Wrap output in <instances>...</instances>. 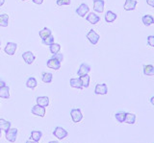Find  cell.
I'll use <instances>...</instances> for the list:
<instances>
[{
    "label": "cell",
    "mask_w": 154,
    "mask_h": 143,
    "mask_svg": "<svg viewBox=\"0 0 154 143\" xmlns=\"http://www.w3.org/2000/svg\"><path fill=\"white\" fill-rule=\"evenodd\" d=\"M70 116L72 121L74 123H79L83 119V114H82L80 109H73L70 111Z\"/></svg>",
    "instance_id": "1"
},
{
    "label": "cell",
    "mask_w": 154,
    "mask_h": 143,
    "mask_svg": "<svg viewBox=\"0 0 154 143\" xmlns=\"http://www.w3.org/2000/svg\"><path fill=\"white\" fill-rule=\"evenodd\" d=\"M87 39L89 40V41L91 42V44L95 45V44H97L100 37L94 30H90V32L87 34Z\"/></svg>",
    "instance_id": "2"
},
{
    "label": "cell",
    "mask_w": 154,
    "mask_h": 143,
    "mask_svg": "<svg viewBox=\"0 0 154 143\" xmlns=\"http://www.w3.org/2000/svg\"><path fill=\"white\" fill-rule=\"evenodd\" d=\"M53 135H54V136H56L57 138H59V139H64L65 137L67 136V132L65 130L64 128L62 127H57L54 131H53Z\"/></svg>",
    "instance_id": "3"
},
{
    "label": "cell",
    "mask_w": 154,
    "mask_h": 143,
    "mask_svg": "<svg viewBox=\"0 0 154 143\" xmlns=\"http://www.w3.org/2000/svg\"><path fill=\"white\" fill-rule=\"evenodd\" d=\"M47 67H49L51 69H54V70H59L61 67V61L59 60H57L55 58H51L47 61Z\"/></svg>",
    "instance_id": "4"
},
{
    "label": "cell",
    "mask_w": 154,
    "mask_h": 143,
    "mask_svg": "<svg viewBox=\"0 0 154 143\" xmlns=\"http://www.w3.org/2000/svg\"><path fill=\"white\" fill-rule=\"evenodd\" d=\"M89 11H90V8H89V6L87 5V4H85V3H82L81 5L76 9V13L79 16H81V17H84L87 13H89Z\"/></svg>",
    "instance_id": "5"
},
{
    "label": "cell",
    "mask_w": 154,
    "mask_h": 143,
    "mask_svg": "<svg viewBox=\"0 0 154 143\" xmlns=\"http://www.w3.org/2000/svg\"><path fill=\"white\" fill-rule=\"evenodd\" d=\"M17 129L16 128L10 129L9 131L6 132V139L10 142H14L17 139Z\"/></svg>",
    "instance_id": "6"
},
{
    "label": "cell",
    "mask_w": 154,
    "mask_h": 143,
    "mask_svg": "<svg viewBox=\"0 0 154 143\" xmlns=\"http://www.w3.org/2000/svg\"><path fill=\"white\" fill-rule=\"evenodd\" d=\"M22 58L27 64H32L34 63V61L36 60V56L31 51H27L22 54Z\"/></svg>",
    "instance_id": "7"
},
{
    "label": "cell",
    "mask_w": 154,
    "mask_h": 143,
    "mask_svg": "<svg viewBox=\"0 0 154 143\" xmlns=\"http://www.w3.org/2000/svg\"><path fill=\"white\" fill-rule=\"evenodd\" d=\"M31 112L34 115H38V116H41V117H43L45 115V108L38 106V105L34 106L31 109Z\"/></svg>",
    "instance_id": "8"
},
{
    "label": "cell",
    "mask_w": 154,
    "mask_h": 143,
    "mask_svg": "<svg viewBox=\"0 0 154 143\" xmlns=\"http://www.w3.org/2000/svg\"><path fill=\"white\" fill-rule=\"evenodd\" d=\"M94 93L99 94V95H105L108 93V88L106 84H98L95 85L94 88Z\"/></svg>",
    "instance_id": "9"
},
{
    "label": "cell",
    "mask_w": 154,
    "mask_h": 143,
    "mask_svg": "<svg viewBox=\"0 0 154 143\" xmlns=\"http://www.w3.org/2000/svg\"><path fill=\"white\" fill-rule=\"evenodd\" d=\"M17 47V43H14V42H8V43L6 44V46H5L4 51L6 54L12 56L16 53Z\"/></svg>",
    "instance_id": "10"
},
{
    "label": "cell",
    "mask_w": 154,
    "mask_h": 143,
    "mask_svg": "<svg viewBox=\"0 0 154 143\" xmlns=\"http://www.w3.org/2000/svg\"><path fill=\"white\" fill-rule=\"evenodd\" d=\"M104 5H105L104 0H94V10L96 13H103Z\"/></svg>",
    "instance_id": "11"
},
{
    "label": "cell",
    "mask_w": 154,
    "mask_h": 143,
    "mask_svg": "<svg viewBox=\"0 0 154 143\" xmlns=\"http://www.w3.org/2000/svg\"><path fill=\"white\" fill-rule=\"evenodd\" d=\"M138 1L137 0H125L124 4V10L125 11H133L137 6Z\"/></svg>",
    "instance_id": "12"
},
{
    "label": "cell",
    "mask_w": 154,
    "mask_h": 143,
    "mask_svg": "<svg viewBox=\"0 0 154 143\" xmlns=\"http://www.w3.org/2000/svg\"><path fill=\"white\" fill-rule=\"evenodd\" d=\"M86 19H87V21H88V22H90L91 24H96V23L99 22L100 17H99V16H97L94 13H90L89 15L87 16Z\"/></svg>",
    "instance_id": "13"
},
{
    "label": "cell",
    "mask_w": 154,
    "mask_h": 143,
    "mask_svg": "<svg viewBox=\"0 0 154 143\" xmlns=\"http://www.w3.org/2000/svg\"><path fill=\"white\" fill-rule=\"evenodd\" d=\"M91 71V66L89 64H82L80 65V67L78 69V71H77V74H78V76H84V75H87L89 72Z\"/></svg>",
    "instance_id": "14"
},
{
    "label": "cell",
    "mask_w": 154,
    "mask_h": 143,
    "mask_svg": "<svg viewBox=\"0 0 154 143\" xmlns=\"http://www.w3.org/2000/svg\"><path fill=\"white\" fill-rule=\"evenodd\" d=\"M37 105L43 108H46L49 105V98L46 96H41L37 98Z\"/></svg>",
    "instance_id": "15"
},
{
    "label": "cell",
    "mask_w": 154,
    "mask_h": 143,
    "mask_svg": "<svg viewBox=\"0 0 154 143\" xmlns=\"http://www.w3.org/2000/svg\"><path fill=\"white\" fill-rule=\"evenodd\" d=\"M10 129H11V122L5 120V119L0 118V130L4 131L5 133H6L7 131L10 130Z\"/></svg>",
    "instance_id": "16"
},
{
    "label": "cell",
    "mask_w": 154,
    "mask_h": 143,
    "mask_svg": "<svg viewBox=\"0 0 154 143\" xmlns=\"http://www.w3.org/2000/svg\"><path fill=\"white\" fill-rule=\"evenodd\" d=\"M117 19V15L112 11H108L105 15V21L108 23H112Z\"/></svg>",
    "instance_id": "17"
},
{
    "label": "cell",
    "mask_w": 154,
    "mask_h": 143,
    "mask_svg": "<svg viewBox=\"0 0 154 143\" xmlns=\"http://www.w3.org/2000/svg\"><path fill=\"white\" fill-rule=\"evenodd\" d=\"M142 21L146 26H150L151 24L154 23V17L150 15H146V16H143Z\"/></svg>",
    "instance_id": "18"
},
{
    "label": "cell",
    "mask_w": 154,
    "mask_h": 143,
    "mask_svg": "<svg viewBox=\"0 0 154 143\" xmlns=\"http://www.w3.org/2000/svg\"><path fill=\"white\" fill-rule=\"evenodd\" d=\"M0 97L4 98V99H8L10 98V88L7 85L0 88Z\"/></svg>",
    "instance_id": "19"
},
{
    "label": "cell",
    "mask_w": 154,
    "mask_h": 143,
    "mask_svg": "<svg viewBox=\"0 0 154 143\" xmlns=\"http://www.w3.org/2000/svg\"><path fill=\"white\" fill-rule=\"evenodd\" d=\"M143 74L146 76H153L154 75V66L151 64H147L143 66Z\"/></svg>",
    "instance_id": "20"
},
{
    "label": "cell",
    "mask_w": 154,
    "mask_h": 143,
    "mask_svg": "<svg viewBox=\"0 0 154 143\" xmlns=\"http://www.w3.org/2000/svg\"><path fill=\"white\" fill-rule=\"evenodd\" d=\"M69 84H70L71 87L74 88H79V89L83 88V85H82L80 79H70Z\"/></svg>",
    "instance_id": "21"
},
{
    "label": "cell",
    "mask_w": 154,
    "mask_h": 143,
    "mask_svg": "<svg viewBox=\"0 0 154 143\" xmlns=\"http://www.w3.org/2000/svg\"><path fill=\"white\" fill-rule=\"evenodd\" d=\"M135 121H136V115H135L134 113L126 112V116H125L124 123H127V124H134Z\"/></svg>",
    "instance_id": "22"
},
{
    "label": "cell",
    "mask_w": 154,
    "mask_h": 143,
    "mask_svg": "<svg viewBox=\"0 0 154 143\" xmlns=\"http://www.w3.org/2000/svg\"><path fill=\"white\" fill-rule=\"evenodd\" d=\"M42 136V133L41 131H32L31 133V139L34 141L38 142Z\"/></svg>",
    "instance_id": "23"
},
{
    "label": "cell",
    "mask_w": 154,
    "mask_h": 143,
    "mask_svg": "<svg viewBox=\"0 0 154 143\" xmlns=\"http://www.w3.org/2000/svg\"><path fill=\"white\" fill-rule=\"evenodd\" d=\"M38 35H40V37H42V40H45V39H46L47 37H49V36L52 35V32H51L50 29H48V28L45 27V28H43L42 30L40 31V33H38Z\"/></svg>",
    "instance_id": "24"
},
{
    "label": "cell",
    "mask_w": 154,
    "mask_h": 143,
    "mask_svg": "<svg viewBox=\"0 0 154 143\" xmlns=\"http://www.w3.org/2000/svg\"><path fill=\"white\" fill-rule=\"evenodd\" d=\"M9 21V16L6 13H2L0 15V26L1 27H7Z\"/></svg>",
    "instance_id": "25"
},
{
    "label": "cell",
    "mask_w": 154,
    "mask_h": 143,
    "mask_svg": "<svg viewBox=\"0 0 154 143\" xmlns=\"http://www.w3.org/2000/svg\"><path fill=\"white\" fill-rule=\"evenodd\" d=\"M79 79L81 81L83 88H89V85H90V76L88 74L84 75V76H80Z\"/></svg>",
    "instance_id": "26"
},
{
    "label": "cell",
    "mask_w": 154,
    "mask_h": 143,
    "mask_svg": "<svg viewBox=\"0 0 154 143\" xmlns=\"http://www.w3.org/2000/svg\"><path fill=\"white\" fill-rule=\"evenodd\" d=\"M26 87L29 88H35L37 87V80L36 78H34V77H30L28 80H27V82H26Z\"/></svg>",
    "instance_id": "27"
},
{
    "label": "cell",
    "mask_w": 154,
    "mask_h": 143,
    "mask_svg": "<svg viewBox=\"0 0 154 143\" xmlns=\"http://www.w3.org/2000/svg\"><path fill=\"white\" fill-rule=\"evenodd\" d=\"M125 116H126V112H119L115 114L116 119H117V121H119V123H124Z\"/></svg>",
    "instance_id": "28"
},
{
    "label": "cell",
    "mask_w": 154,
    "mask_h": 143,
    "mask_svg": "<svg viewBox=\"0 0 154 143\" xmlns=\"http://www.w3.org/2000/svg\"><path fill=\"white\" fill-rule=\"evenodd\" d=\"M52 79H53V75L51 73H48V72L42 73V82H45V83H51Z\"/></svg>",
    "instance_id": "29"
},
{
    "label": "cell",
    "mask_w": 154,
    "mask_h": 143,
    "mask_svg": "<svg viewBox=\"0 0 154 143\" xmlns=\"http://www.w3.org/2000/svg\"><path fill=\"white\" fill-rule=\"evenodd\" d=\"M49 49H50L51 54H53V55L58 54V53H59L60 49H61V45L58 44V43H52L50 45V48Z\"/></svg>",
    "instance_id": "30"
},
{
    "label": "cell",
    "mask_w": 154,
    "mask_h": 143,
    "mask_svg": "<svg viewBox=\"0 0 154 143\" xmlns=\"http://www.w3.org/2000/svg\"><path fill=\"white\" fill-rule=\"evenodd\" d=\"M42 43H43V44H45V45L50 46L52 43H54V37H53L52 35L49 36V37H47L46 39L42 40Z\"/></svg>",
    "instance_id": "31"
},
{
    "label": "cell",
    "mask_w": 154,
    "mask_h": 143,
    "mask_svg": "<svg viewBox=\"0 0 154 143\" xmlns=\"http://www.w3.org/2000/svg\"><path fill=\"white\" fill-rule=\"evenodd\" d=\"M58 6H64V5H70L71 0H57L56 1Z\"/></svg>",
    "instance_id": "32"
},
{
    "label": "cell",
    "mask_w": 154,
    "mask_h": 143,
    "mask_svg": "<svg viewBox=\"0 0 154 143\" xmlns=\"http://www.w3.org/2000/svg\"><path fill=\"white\" fill-rule=\"evenodd\" d=\"M147 43L149 46L154 47V36H148L147 37Z\"/></svg>",
    "instance_id": "33"
},
{
    "label": "cell",
    "mask_w": 154,
    "mask_h": 143,
    "mask_svg": "<svg viewBox=\"0 0 154 143\" xmlns=\"http://www.w3.org/2000/svg\"><path fill=\"white\" fill-rule=\"evenodd\" d=\"M52 58H55L57 60H59L60 61H63V59H64V56H63V54H55L53 55Z\"/></svg>",
    "instance_id": "34"
},
{
    "label": "cell",
    "mask_w": 154,
    "mask_h": 143,
    "mask_svg": "<svg viewBox=\"0 0 154 143\" xmlns=\"http://www.w3.org/2000/svg\"><path fill=\"white\" fill-rule=\"evenodd\" d=\"M146 3H147V5L154 8V0H146Z\"/></svg>",
    "instance_id": "35"
},
{
    "label": "cell",
    "mask_w": 154,
    "mask_h": 143,
    "mask_svg": "<svg viewBox=\"0 0 154 143\" xmlns=\"http://www.w3.org/2000/svg\"><path fill=\"white\" fill-rule=\"evenodd\" d=\"M33 2H34V3H36V4H38V5H41V4H42L43 0H33Z\"/></svg>",
    "instance_id": "36"
},
{
    "label": "cell",
    "mask_w": 154,
    "mask_h": 143,
    "mask_svg": "<svg viewBox=\"0 0 154 143\" xmlns=\"http://www.w3.org/2000/svg\"><path fill=\"white\" fill-rule=\"evenodd\" d=\"M5 85H6V83H5L3 80L0 79V88H3V87H5Z\"/></svg>",
    "instance_id": "37"
},
{
    "label": "cell",
    "mask_w": 154,
    "mask_h": 143,
    "mask_svg": "<svg viewBox=\"0 0 154 143\" xmlns=\"http://www.w3.org/2000/svg\"><path fill=\"white\" fill-rule=\"evenodd\" d=\"M26 143H38V142L34 141V140H27V141H26Z\"/></svg>",
    "instance_id": "38"
},
{
    "label": "cell",
    "mask_w": 154,
    "mask_h": 143,
    "mask_svg": "<svg viewBox=\"0 0 154 143\" xmlns=\"http://www.w3.org/2000/svg\"><path fill=\"white\" fill-rule=\"evenodd\" d=\"M4 3H5V0H0V7L3 6V5H4Z\"/></svg>",
    "instance_id": "39"
},
{
    "label": "cell",
    "mask_w": 154,
    "mask_h": 143,
    "mask_svg": "<svg viewBox=\"0 0 154 143\" xmlns=\"http://www.w3.org/2000/svg\"><path fill=\"white\" fill-rule=\"evenodd\" d=\"M150 103H151V104L153 105V106H154V96L150 98Z\"/></svg>",
    "instance_id": "40"
},
{
    "label": "cell",
    "mask_w": 154,
    "mask_h": 143,
    "mask_svg": "<svg viewBox=\"0 0 154 143\" xmlns=\"http://www.w3.org/2000/svg\"><path fill=\"white\" fill-rule=\"evenodd\" d=\"M49 143H58L57 141H49Z\"/></svg>",
    "instance_id": "41"
},
{
    "label": "cell",
    "mask_w": 154,
    "mask_h": 143,
    "mask_svg": "<svg viewBox=\"0 0 154 143\" xmlns=\"http://www.w3.org/2000/svg\"><path fill=\"white\" fill-rule=\"evenodd\" d=\"M0 137H1V130H0Z\"/></svg>",
    "instance_id": "42"
},
{
    "label": "cell",
    "mask_w": 154,
    "mask_h": 143,
    "mask_svg": "<svg viewBox=\"0 0 154 143\" xmlns=\"http://www.w3.org/2000/svg\"><path fill=\"white\" fill-rule=\"evenodd\" d=\"M22 1H26V0H22Z\"/></svg>",
    "instance_id": "43"
},
{
    "label": "cell",
    "mask_w": 154,
    "mask_h": 143,
    "mask_svg": "<svg viewBox=\"0 0 154 143\" xmlns=\"http://www.w3.org/2000/svg\"><path fill=\"white\" fill-rule=\"evenodd\" d=\"M0 44H1V41H0Z\"/></svg>",
    "instance_id": "44"
}]
</instances>
